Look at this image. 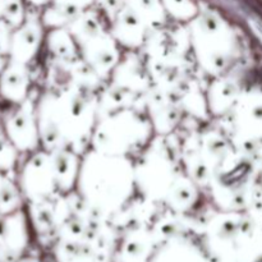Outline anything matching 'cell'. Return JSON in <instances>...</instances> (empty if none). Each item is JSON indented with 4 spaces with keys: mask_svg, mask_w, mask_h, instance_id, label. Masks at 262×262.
<instances>
[{
    "mask_svg": "<svg viewBox=\"0 0 262 262\" xmlns=\"http://www.w3.org/2000/svg\"><path fill=\"white\" fill-rule=\"evenodd\" d=\"M26 78L18 64H10L0 76V94L8 100L17 101L25 94Z\"/></svg>",
    "mask_w": 262,
    "mask_h": 262,
    "instance_id": "obj_1",
    "label": "cell"
},
{
    "mask_svg": "<svg viewBox=\"0 0 262 262\" xmlns=\"http://www.w3.org/2000/svg\"><path fill=\"white\" fill-rule=\"evenodd\" d=\"M4 5H5V0H0V17L3 14V9H4Z\"/></svg>",
    "mask_w": 262,
    "mask_h": 262,
    "instance_id": "obj_3",
    "label": "cell"
},
{
    "mask_svg": "<svg viewBox=\"0 0 262 262\" xmlns=\"http://www.w3.org/2000/svg\"><path fill=\"white\" fill-rule=\"evenodd\" d=\"M3 183H4V178H3V176H2V174H0V191H2Z\"/></svg>",
    "mask_w": 262,
    "mask_h": 262,
    "instance_id": "obj_4",
    "label": "cell"
},
{
    "mask_svg": "<svg viewBox=\"0 0 262 262\" xmlns=\"http://www.w3.org/2000/svg\"><path fill=\"white\" fill-rule=\"evenodd\" d=\"M13 160V147L0 130V170L9 168Z\"/></svg>",
    "mask_w": 262,
    "mask_h": 262,
    "instance_id": "obj_2",
    "label": "cell"
}]
</instances>
